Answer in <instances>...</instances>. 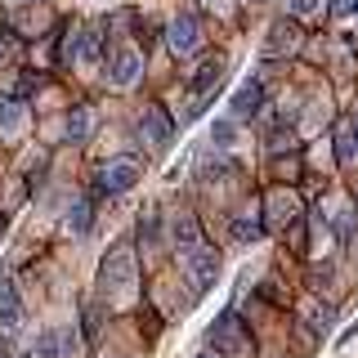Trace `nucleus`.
Returning <instances> with one entry per match:
<instances>
[{
  "instance_id": "12",
  "label": "nucleus",
  "mask_w": 358,
  "mask_h": 358,
  "mask_svg": "<svg viewBox=\"0 0 358 358\" xmlns=\"http://www.w3.org/2000/svg\"><path fill=\"white\" fill-rule=\"evenodd\" d=\"M63 345L72 350V336H63V331H41V336H36V350H31V358H67V354H63Z\"/></svg>"
},
{
  "instance_id": "16",
  "label": "nucleus",
  "mask_w": 358,
  "mask_h": 358,
  "mask_svg": "<svg viewBox=\"0 0 358 358\" xmlns=\"http://www.w3.org/2000/svg\"><path fill=\"white\" fill-rule=\"evenodd\" d=\"M90 224H94V206H90V201H76V206L67 210V229L81 238V233H90Z\"/></svg>"
},
{
  "instance_id": "22",
  "label": "nucleus",
  "mask_w": 358,
  "mask_h": 358,
  "mask_svg": "<svg viewBox=\"0 0 358 358\" xmlns=\"http://www.w3.org/2000/svg\"><path fill=\"white\" fill-rule=\"evenodd\" d=\"M291 9H296L300 18H309V14H318V9H322V0H296Z\"/></svg>"
},
{
  "instance_id": "7",
  "label": "nucleus",
  "mask_w": 358,
  "mask_h": 358,
  "mask_svg": "<svg viewBox=\"0 0 358 358\" xmlns=\"http://www.w3.org/2000/svg\"><path fill=\"white\" fill-rule=\"evenodd\" d=\"M188 273H193V287L197 291H210L215 287V278H220V251H210V246H197L193 255H188Z\"/></svg>"
},
{
  "instance_id": "26",
  "label": "nucleus",
  "mask_w": 358,
  "mask_h": 358,
  "mask_svg": "<svg viewBox=\"0 0 358 358\" xmlns=\"http://www.w3.org/2000/svg\"><path fill=\"white\" fill-rule=\"evenodd\" d=\"M0 358H9V345L5 341H0Z\"/></svg>"
},
{
  "instance_id": "28",
  "label": "nucleus",
  "mask_w": 358,
  "mask_h": 358,
  "mask_svg": "<svg viewBox=\"0 0 358 358\" xmlns=\"http://www.w3.org/2000/svg\"><path fill=\"white\" fill-rule=\"evenodd\" d=\"M210 5H215V0H210Z\"/></svg>"
},
{
  "instance_id": "10",
  "label": "nucleus",
  "mask_w": 358,
  "mask_h": 358,
  "mask_svg": "<svg viewBox=\"0 0 358 358\" xmlns=\"http://www.w3.org/2000/svg\"><path fill=\"white\" fill-rule=\"evenodd\" d=\"M171 242H175V251L184 255H193L197 246H201V233H197V220L193 215H175V224H171Z\"/></svg>"
},
{
  "instance_id": "6",
  "label": "nucleus",
  "mask_w": 358,
  "mask_h": 358,
  "mask_svg": "<svg viewBox=\"0 0 358 358\" xmlns=\"http://www.w3.org/2000/svg\"><path fill=\"white\" fill-rule=\"evenodd\" d=\"M139 72H143V54L130 50V45H121V50L112 54V63H108V81L117 90H130L134 81H139Z\"/></svg>"
},
{
  "instance_id": "20",
  "label": "nucleus",
  "mask_w": 358,
  "mask_h": 358,
  "mask_svg": "<svg viewBox=\"0 0 358 358\" xmlns=\"http://www.w3.org/2000/svg\"><path fill=\"white\" fill-rule=\"evenodd\" d=\"M354 148H358V143H354V130L345 126L341 134H336V157H341V162H354Z\"/></svg>"
},
{
  "instance_id": "8",
  "label": "nucleus",
  "mask_w": 358,
  "mask_h": 358,
  "mask_svg": "<svg viewBox=\"0 0 358 358\" xmlns=\"http://www.w3.org/2000/svg\"><path fill=\"white\" fill-rule=\"evenodd\" d=\"M229 108H233V121L255 117V112L264 108V85H260V81H246V85H238V94L229 99Z\"/></svg>"
},
{
  "instance_id": "2",
  "label": "nucleus",
  "mask_w": 358,
  "mask_h": 358,
  "mask_svg": "<svg viewBox=\"0 0 358 358\" xmlns=\"http://www.w3.org/2000/svg\"><path fill=\"white\" fill-rule=\"evenodd\" d=\"M99 282H103V291H130L134 287V251L130 246H117V251H108L103 268H99Z\"/></svg>"
},
{
  "instance_id": "17",
  "label": "nucleus",
  "mask_w": 358,
  "mask_h": 358,
  "mask_svg": "<svg viewBox=\"0 0 358 358\" xmlns=\"http://www.w3.org/2000/svg\"><path fill=\"white\" fill-rule=\"evenodd\" d=\"M0 327L5 331H18L22 327V305L14 296H0Z\"/></svg>"
},
{
  "instance_id": "5",
  "label": "nucleus",
  "mask_w": 358,
  "mask_h": 358,
  "mask_svg": "<svg viewBox=\"0 0 358 358\" xmlns=\"http://www.w3.org/2000/svg\"><path fill=\"white\" fill-rule=\"evenodd\" d=\"M139 134H143V143H148L152 152H166L171 148V139H175V126H171V117H166L157 103L143 108V117H139Z\"/></svg>"
},
{
  "instance_id": "25",
  "label": "nucleus",
  "mask_w": 358,
  "mask_h": 358,
  "mask_svg": "<svg viewBox=\"0 0 358 358\" xmlns=\"http://www.w3.org/2000/svg\"><path fill=\"white\" fill-rule=\"evenodd\" d=\"M350 130H354V143H358V112H354V121H350Z\"/></svg>"
},
{
  "instance_id": "24",
  "label": "nucleus",
  "mask_w": 358,
  "mask_h": 358,
  "mask_svg": "<svg viewBox=\"0 0 358 358\" xmlns=\"http://www.w3.org/2000/svg\"><path fill=\"white\" fill-rule=\"evenodd\" d=\"M0 296H14V287H9V268H0Z\"/></svg>"
},
{
  "instance_id": "27",
  "label": "nucleus",
  "mask_w": 358,
  "mask_h": 358,
  "mask_svg": "<svg viewBox=\"0 0 358 358\" xmlns=\"http://www.w3.org/2000/svg\"><path fill=\"white\" fill-rule=\"evenodd\" d=\"M197 358H215V354H197Z\"/></svg>"
},
{
  "instance_id": "3",
  "label": "nucleus",
  "mask_w": 358,
  "mask_h": 358,
  "mask_svg": "<svg viewBox=\"0 0 358 358\" xmlns=\"http://www.w3.org/2000/svg\"><path fill=\"white\" fill-rule=\"evenodd\" d=\"M166 45H171L175 59H193V54L201 50V22L193 14L171 18V27H166Z\"/></svg>"
},
{
  "instance_id": "23",
  "label": "nucleus",
  "mask_w": 358,
  "mask_h": 358,
  "mask_svg": "<svg viewBox=\"0 0 358 358\" xmlns=\"http://www.w3.org/2000/svg\"><path fill=\"white\" fill-rule=\"evenodd\" d=\"M336 14H341V18H350V14H358V0H336Z\"/></svg>"
},
{
  "instance_id": "11",
  "label": "nucleus",
  "mask_w": 358,
  "mask_h": 358,
  "mask_svg": "<svg viewBox=\"0 0 358 358\" xmlns=\"http://www.w3.org/2000/svg\"><path fill=\"white\" fill-rule=\"evenodd\" d=\"M300 45V27L296 22H273V27H268V41H264V54H291Z\"/></svg>"
},
{
  "instance_id": "9",
  "label": "nucleus",
  "mask_w": 358,
  "mask_h": 358,
  "mask_svg": "<svg viewBox=\"0 0 358 358\" xmlns=\"http://www.w3.org/2000/svg\"><path fill=\"white\" fill-rule=\"evenodd\" d=\"M99 50H103V27H99V22H94V27H85L81 36L72 41V50H67V54H72L76 63L94 67V63H99Z\"/></svg>"
},
{
  "instance_id": "14",
  "label": "nucleus",
  "mask_w": 358,
  "mask_h": 358,
  "mask_svg": "<svg viewBox=\"0 0 358 358\" xmlns=\"http://www.w3.org/2000/svg\"><path fill=\"white\" fill-rule=\"evenodd\" d=\"M22 130V103L14 94L0 99V134H18Z\"/></svg>"
},
{
  "instance_id": "18",
  "label": "nucleus",
  "mask_w": 358,
  "mask_h": 358,
  "mask_svg": "<svg viewBox=\"0 0 358 358\" xmlns=\"http://www.w3.org/2000/svg\"><path fill=\"white\" fill-rule=\"evenodd\" d=\"M260 233H264L260 215H242V220H233V238H238V242H255Z\"/></svg>"
},
{
  "instance_id": "1",
  "label": "nucleus",
  "mask_w": 358,
  "mask_h": 358,
  "mask_svg": "<svg viewBox=\"0 0 358 358\" xmlns=\"http://www.w3.org/2000/svg\"><path fill=\"white\" fill-rule=\"evenodd\" d=\"M206 341L215 345V354H229V358H251V341H246V327L238 313H220L215 322H210Z\"/></svg>"
},
{
  "instance_id": "4",
  "label": "nucleus",
  "mask_w": 358,
  "mask_h": 358,
  "mask_svg": "<svg viewBox=\"0 0 358 358\" xmlns=\"http://www.w3.org/2000/svg\"><path fill=\"white\" fill-rule=\"evenodd\" d=\"M134 184H139V162H134V157H117V162H108L103 171H99V193H108V197L130 193Z\"/></svg>"
},
{
  "instance_id": "19",
  "label": "nucleus",
  "mask_w": 358,
  "mask_h": 358,
  "mask_svg": "<svg viewBox=\"0 0 358 358\" xmlns=\"http://www.w3.org/2000/svg\"><path fill=\"white\" fill-rule=\"evenodd\" d=\"M331 229H336V238H341V242H350V233H354V210H350V206H336Z\"/></svg>"
},
{
  "instance_id": "15",
  "label": "nucleus",
  "mask_w": 358,
  "mask_h": 358,
  "mask_svg": "<svg viewBox=\"0 0 358 358\" xmlns=\"http://www.w3.org/2000/svg\"><path fill=\"white\" fill-rule=\"evenodd\" d=\"M90 126H94L90 108H72V112H67V139H72V143H85L90 139Z\"/></svg>"
},
{
  "instance_id": "13",
  "label": "nucleus",
  "mask_w": 358,
  "mask_h": 358,
  "mask_svg": "<svg viewBox=\"0 0 358 358\" xmlns=\"http://www.w3.org/2000/svg\"><path fill=\"white\" fill-rule=\"evenodd\" d=\"M220 76H224V59H206L197 67V76H193V94L201 99V94H210V90L220 85Z\"/></svg>"
},
{
  "instance_id": "21",
  "label": "nucleus",
  "mask_w": 358,
  "mask_h": 358,
  "mask_svg": "<svg viewBox=\"0 0 358 358\" xmlns=\"http://www.w3.org/2000/svg\"><path fill=\"white\" fill-rule=\"evenodd\" d=\"M210 143H215V148H229L233 143V121H215V126H210Z\"/></svg>"
}]
</instances>
